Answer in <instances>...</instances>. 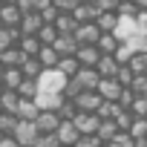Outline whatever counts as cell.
<instances>
[{
	"mask_svg": "<svg viewBox=\"0 0 147 147\" xmlns=\"http://www.w3.org/2000/svg\"><path fill=\"white\" fill-rule=\"evenodd\" d=\"M66 81L58 69H43L40 72V78H38V92H52V95H63L66 90Z\"/></svg>",
	"mask_w": 147,
	"mask_h": 147,
	"instance_id": "6da1fadb",
	"label": "cell"
},
{
	"mask_svg": "<svg viewBox=\"0 0 147 147\" xmlns=\"http://www.w3.org/2000/svg\"><path fill=\"white\" fill-rule=\"evenodd\" d=\"M15 141L20 144V147H35V141H38V124L35 121H18V127H15Z\"/></svg>",
	"mask_w": 147,
	"mask_h": 147,
	"instance_id": "7a4b0ae2",
	"label": "cell"
},
{
	"mask_svg": "<svg viewBox=\"0 0 147 147\" xmlns=\"http://www.w3.org/2000/svg\"><path fill=\"white\" fill-rule=\"evenodd\" d=\"M75 40H78V46H98L101 29H98L95 23H81V26L75 29Z\"/></svg>",
	"mask_w": 147,
	"mask_h": 147,
	"instance_id": "3957f363",
	"label": "cell"
},
{
	"mask_svg": "<svg viewBox=\"0 0 147 147\" xmlns=\"http://www.w3.org/2000/svg\"><path fill=\"white\" fill-rule=\"evenodd\" d=\"M72 124L78 127V133H81V136H95V133H98V124H101V118H98L95 113H78Z\"/></svg>",
	"mask_w": 147,
	"mask_h": 147,
	"instance_id": "277c9868",
	"label": "cell"
},
{
	"mask_svg": "<svg viewBox=\"0 0 147 147\" xmlns=\"http://www.w3.org/2000/svg\"><path fill=\"white\" fill-rule=\"evenodd\" d=\"M95 92L101 95V101H115V104H118V98H121L124 87H121L115 78H101V84H98V90H95Z\"/></svg>",
	"mask_w": 147,
	"mask_h": 147,
	"instance_id": "5b68a950",
	"label": "cell"
},
{
	"mask_svg": "<svg viewBox=\"0 0 147 147\" xmlns=\"http://www.w3.org/2000/svg\"><path fill=\"white\" fill-rule=\"evenodd\" d=\"M75 61L81 63V69H95L101 61V52H98V46H78Z\"/></svg>",
	"mask_w": 147,
	"mask_h": 147,
	"instance_id": "8992f818",
	"label": "cell"
},
{
	"mask_svg": "<svg viewBox=\"0 0 147 147\" xmlns=\"http://www.w3.org/2000/svg\"><path fill=\"white\" fill-rule=\"evenodd\" d=\"M58 141L63 144V147H75L78 144V138H81V133H78V127L72 124V121H61V127H58Z\"/></svg>",
	"mask_w": 147,
	"mask_h": 147,
	"instance_id": "52a82bcc",
	"label": "cell"
},
{
	"mask_svg": "<svg viewBox=\"0 0 147 147\" xmlns=\"http://www.w3.org/2000/svg\"><path fill=\"white\" fill-rule=\"evenodd\" d=\"M23 12L18 6H3L0 9V29H20Z\"/></svg>",
	"mask_w": 147,
	"mask_h": 147,
	"instance_id": "ba28073f",
	"label": "cell"
},
{
	"mask_svg": "<svg viewBox=\"0 0 147 147\" xmlns=\"http://www.w3.org/2000/svg\"><path fill=\"white\" fill-rule=\"evenodd\" d=\"M72 104L78 107V113H98V107H101L104 101H101V95H98V92H81Z\"/></svg>",
	"mask_w": 147,
	"mask_h": 147,
	"instance_id": "9c48e42d",
	"label": "cell"
},
{
	"mask_svg": "<svg viewBox=\"0 0 147 147\" xmlns=\"http://www.w3.org/2000/svg\"><path fill=\"white\" fill-rule=\"evenodd\" d=\"M61 58H75V52H78V40H75V35H58V40H55V46H52Z\"/></svg>",
	"mask_w": 147,
	"mask_h": 147,
	"instance_id": "30bf717a",
	"label": "cell"
},
{
	"mask_svg": "<svg viewBox=\"0 0 147 147\" xmlns=\"http://www.w3.org/2000/svg\"><path fill=\"white\" fill-rule=\"evenodd\" d=\"M72 18L78 20V26H81V23H95V20L101 18V9H98L95 3H81L75 12H72Z\"/></svg>",
	"mask_w": 147,
	"mask_h": 147,
	"instance_id": "8fae6325",
	"label": "cell"
},
{
	"mask_svg": "<svg viewBox=\"0 0 147 147\" xmlns=\"http://www.w3.org/2000/svg\"><path fill=\"white\" fill-rule=\"evenodd\" d=\"M75 81H78V87H81L84 92H95L98 84H101V75H98L95 69H81L78 75H75Z\"/></svg>",
	"mask_w": 147,
	"mask_h": 147,
	"instance_id": "7c38bea8",
	"label": "cell"
},
{
	"mask_svg": "<svg viewBox=\"0 0 147 147\" xmlns=\"http://www.w3.org/2000/svg\"><path fill=\"white\" fill-rule=\"evenodd\" d=\"M43 26H46V23H43L40 12H29V15H23V20H20V35H38Z\"/></svg>",
	"mask_w": 147,
	"mask_h": 147,
	"instance_id": "4fadbf2b",
	"label": "cell"
},
{
	"mask_svg": "<svg viewBox=\"0 0 147 147\" xmlns=\"http://www.w3.org/2000/svg\"><path fill=\"white\" fill-rule=\"evenodd\" d=\"M118 69H121V63L115 61V55H101V61H98V66H95V72H98L101 78H115Z\"/></svg>",
	"mask_w": 147,
	"mask_h": 147,
	"instance_id": "5bb4252c",
	"label": "cell"
},
{
	"mask_svg": "<svg viewBox=\"0 0 147 147\" xmlns=\"http://www.w3.org/2000/svg\"><path fill=\"white\" fill-rule=\"evenodd\" d=\"M23 61H26V55H23L18 46H9L6 52H0V63H3L6 69H20Z\"/></svg>",
	"mask_w": 147,
	"mask_h": 147,
	"instance_id": "9a60e30c",
	"label": "cell"
},
{
	"mask_svg": "<svg viewBox=\"0 0 147 147\" xmlns=\"http://www.w3.org/2000/svg\"><path fill=\"white\" fill-rule=\"evenodd\" d=\"M18 121H38V115H40V110H38V104L35 101H29V98H20V104H18Z\"/></svg>",
	"mask_w": 147,
	"mask_h": 147,
	"instance_id": "2e32d148",
	"label": "cell"
},
{
	"mask_svg": "<svg viewBox=\"0 0 147 147\" xmlns=\"http://www.w3.org/2000/svg\"><path fill=\"white\" fill-rule=\"evenodd\" d=\"M35 124H38V133H58L61 115H58V113H40Z\"/></svg>",
	"mask_w": 147,
	"mask_h": 147,
	"instance_id": "e0dca14e",
	"label": "cell"
},
{
	"mask_svg": "<svg viewBox=\"0 0 147 147\" xmlns=\"http://www.w3.org/2000/svg\"><path fill=\"white\" fill-rule=\"evenodd\" d=\"M18 49H20V52H23L26 58H38L43 46H40L38 35H23V38H20V43H18Z\"/></svg>",
	"mask_w": 147,
	"mask_h": 147,
	"instance_id": "ac0fdd59",
	"label": "cell"
},
{
	"mask_svg": "<svg viewBox=\"0 0 147 147\" xmlns=\"http://www.w3.org/2000/svg\"><path fill=\"white\" fill-rule=\"evenodd\" d=\"M23 81H26V78H23V72H20V69H3V78H0L3 90H12V92H18Z\"/></svg>",
	"mask_w": 147,
	"mask_h": 147,
	"instance_id": "d6986e66",
	"label": "cell"
},
{
	"mask_svg": "<svg viewBox=\"0 0 147 147\" xmlns=\"http://www.w3.org/2000/svg\"><path fill=\"white\" fill-rule=\"evenodd\" d=\"M18 104H20V95L12 92V90H3V95H0V113L15 115V113H18Z\"/></svg>",
	"mask_w": 147,
	"mask_h": 147,
	"instance_id": "ffe728a7",
	"label": "cell"
},
{
	"mask_svg": "<svg viewBox=\"0 0 147 147\" xmlns=\"http://www.w3.org/2000/svg\"><path fill=\"white\" fill-rule=\"evenodd\" d=\"M95 26L101 29V35H113L115 26H118V15L115 12H101V18L95 20Z\"/></svg>",
	"mask_w": 147,
	"mask_h": 147,
	"instance_id": "44dd1931",
	"label": "cell"
},
{
	"mask_svg": "<svg viewBox=\"0 0 147 147\" xmlns=\"http://www.w3.org/2000/svg\"><path fill=\"white\" fill-rule=\"evenodd\" d=\"M118 133H121V130H118V124H115V121H101L95 136L101 138V144H113V138H115Z\"/></svg>",
	"mask_w": 147,
	"mask_h": 147,
	"instance_id": "7402d4cb",
	"label": "cell"
},
{
	"mask_svg": "<svg viewBox=\"0 0 147 147\" xmlns=\"http://www.w3.org/2000/svg\"><path fill=\"white\" fill-rule=\"evenodd\" d=\"M20 72H23V78L38 81V78H40V72H43V66H40V61H38V58H26V61L20 63Z\"/></svg>",
	"mask_w": 147,
	"mask_h": 147,
	"instance_id": "603a6c76",
	"label": "cell"
},
{
	"mask_svg": "<svg viewBox=\"0 0 147 147\" xmlns=\"http://www.w3.org/2000/svg\"><path fill=\"white\" fill-rule=\"evenodd\" d=\"M55 69L61 72V75H63V78H75V75H78V72H81V63H78L75 58H61Z\"/></svg>",
	"mask_w": 147,
	"mask_h": 147,
	"instance_id": "cb8c5ba5",
	"label": "cell"
},
{
	"mask_svg": "<svg viewBox=\"0 0 147 147\" xmlns=\"http://www.w3.org/2000/svg\"><path fill=\"white\" fill-rule=\"evenodd\" d=\"M55 29H58V35H75V29H78V20L72 18V15H58V20H55Z\"/></svg>",
	"mask_w": 147,
	"mask_h": 147,
	"instance_id": "d4e9b609",
	"label": "cell"
},
{
	"mask_svg": "<svg viewBox=\"0 0 147 147\" xmlns=\"http://www.w3.org/2000/svg\"><path fill=\"white\" fill-rule=\"evenodd\" d=\"M118 46H121V40L115 35H101V40H98V52L101 55H115Z\"/></svg>",
	"mask_w": 147,
	"mask_h": 147,
	"instance_id": "484cf974",
	"label": "cell"
},
{
	"mask_svg": "<svg viewBox=\"0 0 147 147\" xmlns=\"http://www.w3.org/2000/svg\"><path fill=\"white\" fill-rule=\"evenodd\" d=\"M38 61H40V66H43V69H55V66H58V61H61V55H58L52 46H43V49H40V55H38Z\"/></svg>",
	"mask_w": 147,
	"mask_h": 147,
	"instance_id": "4316f807",
	"label": "cell"
},
{
	"mask_svg": "<svg viewBox=\"0 0 147 147\" xmlns=\"http://www.w3.org/2000/svg\"><path fill=\"white\" fill-rule=\"evenodd\" d=\"M127 66L133 69V75H147V52H133Z\"/></svg>",
	"mask_w": 147,
	"mask_h": 147,
	"instance_id": "83f0119b",
	"label": "cell"
},
{
	"mask_svg": "<svg viewBox=\"0 0 147 147\" xmlns=\"http://www.w3.org/2000/svg\"><path fill=\"white\" fill-rule=\"evenodd\" d=\"M38 40H40V46H55V40H58V29H55V26H43V29L38 32Z\"/></svg>",
	"mask_w": 147,
	"mask_h": 147,
	"instance_id": "f1b7e54d",
	"label": "cell"
},
{
	"mask_svg": "<svg viewBox=\"0 0 147 147\" xmlns=\"http://www.w3.org/2000/svg\"><path fill=\"white\" fill-rule=\"evenodd\" d=\"M18 127V115H9V113H0V133L3 136H12Z\"/></svg>",
	"mask_w": 147,
	"mask_h": 147,
	"instance_id": "f546056e",
	"label": "cell"
},
{
	"mask_svg": "<svg viewBox=\"0 0 147 147\" xmlns=\"http://www.w3.org/2000/svg\"><path fill=\"white\" fill-rule=\"evenodd\" d=\"M18 95H20V98H29V101H35V98H38V81H29V78H26V81L20 84Z\"/></svg>",
	"mask_w": 147,
	"mask_h": 147,
	"instance_id": "4dcf8cb0",
	"label": "cell"
},
{
	"mask_svg": "<svg viewBox=\"0 0 147 147\" xmlns=\"http://www.w3.org/2000/svg\"><path fill=\"white\" fill-rule=\"evenodd\" d=\"M52 6H55L61 15H72V12L81 6V0H52Z\"/></svg>",
	"mask_w": 147,
	"mask_h": 147,
	"instance_id": "1f68e13d",
	"label": "cell"
},
{
	"mask_svg": "<svg viewBox=\"0 0 147 147\" xmlns=\"http://www.w3.org/2000/svg\"><path fill=\"white\" fill-rule=\"evenodd\" d=\"M133 121H136V118H133V113H130V110H121V113L115 115V124H118V130H121V133H130Z\"/></svg>",
	"mask_w": 147,
	"mask_h": 147,
	"instance_id": "d6a6232c",
	"label": "cell"
},
{
	"mask_svg": "<svg viewBox=\"0 0 147 147\" xmlns=\"http://www.w3.org/2000/svg\"><path fill=\"white\" fill-rule=\"evenodd\" d=\"M58 115H61V121H75L78 107L72 104V101H63V104H61V110H58Z\"/></svg>",
	"mask_w": 147,
	"mask_h": 147,
	"instance_id": "836d02e7",
	"label": "cell"
},
{
	"mask_svg": "<svg viewBox=\"0 0 147 147\" xmlns=\"http://www.w3.org/2000/svg\"><path fill=\"white\" fill-rule=\"evenodd\" d=\"M133 78H136V75H133V69H130V66H121V69H118V75H115V81H118L124 90L133 87Z\"/></svg>",
	"mask_w": 147,
	"mask_h": 147,
	"instance_id": "e575fe53",
	"label": "cell"
},
{
	"mask_svg": "<svg viewBox=\"0 0 147 147\" xmlns=\"http://www.w3.org/2000/svg\"><path fill=\"white\" fill-rule=\"evenodd\" d=\"M130 136L138 141V138H147V121L144 118H136L133 121V127H130Z\"/></svg>",
	"mask_w": 147,
	"mask_h": 147,
	"instance_id": "d590c367",
	"label": "cell"
},
{
	"mask_svg": "<svg viewBox=\"0 0 147 147\" xmlns=\"http://www.w3.org/2000/svg\"><path fill=\"white\" fill-rule=\"evenodd\" d=\"M35 147H61V141H58L55 133H40L38 141H35Z\"/></svg>",
	"mask_w": 147,
	"mask_h": 147,
	"instance_id": "8d00e7d4",
	"label": "cell"
},
{
	"mask_svg": "<svg viewBox=\"0 0 147 147\" xmlns=\"http://www.w3.org/2000/svg\"><path fill=\"white\" fill-rule=\"evenodd\" d=\"M130 90H133V92H136L138 98H144V95H147V75H136V78H133V87H130Z\"/></svg>",
	"mask_w": 147,
	"mask_h": 147,
	"instance_id": "74e56055",
	"label": "cell"
},
{
	"mask_svg": "<svg viewBox=\"0 0 147 147\" xmlns=\"http://www.w3.org/2000/svg\"><path fill=\"white\" fill-rule=\"evenodd\" d=\"M130 113H133V118H147V98H136Z\"/></svg>",
	"mask_w": 147,
	"mask_h": 147,
	"instance_id": "f35d334b",
	"label": "cell"
},
{
	"mask_svg": "<svg viewBox=\"0 0 147 147\" xmlns=\"http://www.w3.org/2000/svg\"><path fill=\"white\" fill-rule=\"evenodd\" d=\"M136 98H138V95H136L133 90H124L121 98H118V107H121V110H133V101H136Z\"/></svg>",
	"mask_w": 147,
	"mask_h": 147,
	"instance_id": "ab89813d",
	"label": "cell"
},
{
	"mask_svg": "<svg viewBox=\"0 0 147 147\" xmlns=\"http://www.w3.org/2000/svg\"><path fill=\"white\" fill-rule=\"evenodd\" d=\"M113 147H136V138H133L130 133H118V136L113 138Z\"/></svg>",
	"mask_w": 147,
	"mask_h": 147,
	"instance_id": "60d3db41",
	"label": "cell"
},
{
	"mask_svg": "<svg viewBox=\"0 0 147 147\" xmlns=\"http://www.w3.org/2000/svg\"><path fill=\"white\" fill-rule=\"evenodd\" d=\"M58 15H61V12H58L55 6H49V9H43V12H40V18H43V23H46V26H55Z\"/></svg>",
	"mask_w": 147,
	"mask_h": 147,
	"instance_id": "b9f144b4",
	"label": "cell"
},
{
	"mask_svg": "<svg viewBox=\"0 0 147 147\" xmlns=\"http://www.w3.org/2000/svg\"><path fill=\"white\" fill-rule=\"evenodd\" d=\"M75 147H101V138L98 136H81Z\"/></svg>",
	"mask_w": 147,
	"mask_h": 147,
	"instance_id": "7bdbcfd3",
	"label": "cell"
},
{
	"mask_svg": "<svg viewBox=\"0 0 147 147\" xmlns=\"http://www.w3.org/2000/svg\"><path fill=\"white\" fill-rule=\"evenodd\" d=\"M118 3H121V0H95V6L101 12H118Z\"/></svg>",
	"mask_w": 147,
	"mask_h": 147,
	"instance_id": "ee69618b",
	"label": "cell"
},
{
	"mask_svg": "<svg viewBox=\"0 0 147 147\" xmlns=\"http://www.w3.org/2000/svg\"><path fill=\"white\" fill-rule=\"evenodd\" d=\"M136 26H138V32L147 35V12H138V15H136Z\"/></svg>",
	"mask_w": 147,
	"mask_h": 147,
	"instance_id": "f6af8a7d",
	"label": "cell"
},
{
	"mask_svg": "<svg viewBox=\"0 0 147 147\" xmlns=\"http://www.w3.org/2000/svg\"><path fill=\"white\" fill-rule=\"evenodd\" d=\"M0 147H20V144L15 141V136H3V141H0Z\"/></svg>",
	"mask_w": 147,
	"mask_h": 147,
	"instance_id": "bcb514c9",
	"label": "cell"
},
{
	"mask_svg": "<svg viewBox=\"0 0 147 147\" xmlns=\"http://www.w3.org/2000/svg\"><path fill=\"white\" fill-rule=\"evenodd\" d=\"M133 3H136L138 12H147V0H133Z\"/></svg>",
	"mask_w": 147,
	"mask_h": 147,
	"instance_id": "7dc6e473",
	"label": "cell"
},
{
	"mask_svg": "<svg viewBox=\"0 0 147 147\" xmlns=\"http://www.w3.org/2000/svg\"><path fill=\"white\" fill-rule=\"evenodd\" d=\"M3 3H6V6H18V3H20V0H3Z\"/></svg>",
	"mask_w": 147,
	"mask_h": 147,
	"instance_id": "c3c4849f",
	"label": "cell"
},
{
	"mask_svg": "<svg viewBox=\"0 0 147 147\" xmlns=\"http://www.w3.org/2000/svg\"><path fill=\"white\" fill-rule=\"evenodd\" d=\"M3 69H6V66H3V63H0V78H3Z\"/></svg>",
	"mask_w": 147,
	"mask_h": 147,
	"instance_id": "681fc988",
	"label": "cell"
},
{
	"mask_svg": "<svg viewBox=\"0 0 147 147\" xmlns=\"http://www.w3.org/2000/svg\"><path fill=\"white\" fill-rule=\"evenodd\" d=\"M3 6H6V3H3V0H0V9H3Z\"/></svg>",
	"mask_w": 147,
	"mask_h": 147,
	"instance_id": "f907efd6",
	"label": "cell"
},
{
	"mask_svg": "<svg viewBox=\"0 0 147 147\" xmlns=\"http://www.w3.org/2000/svg\"><path fill=\"white\" fill-rule=\"evenodd\" d=\"M0 95H3V84H0Z\"/></svg>",
	"mask_w": 147,
	"mask_h": 147,
	"instance_id": "816d5d0a",
	"label": "cell"
},
{
	"mask_svg": "<svg viewBox=\"0 0 147 147\" xmlns=\"http://www.w3.org/2000/svg\"><path fill=\"white\" fill-rule=\"evenodd\" d=\"M101 147H113V144H101Z\"/></svg>",
	"mask_w": 147,
	"mask_h": 147,
	"instance_id": "f5cc1de1",
	"label": "cell"
},
{
	"mask_svg": "<svg viewBox=\"0 0 147 147\" xmlns=\"http://www.w3.org/2000/svg\"><path fill=\"white\" fill-rule=\"evenodd\" d=\"M0 141H3V133H0Z\"/></svg>",
	"mask_w": 147,
	"mask_h": 147,
	"instance_id": "db71d44e",
	"label": "cell"
},
{
	"mask_svg": "<svg viewBox=\"0 0 147 147\" xmlns=\"http://www.w3.org/2000/svg\"><path fill=\"white\" fill-rule=\"evenodd\" d=\"M144 121H147V118H144Z\"/></svg>",
	"mask_w": 147,
	"mask_h": 147,
	"instance_id": "11a10c76",
	"label": "cell"
},
{
	"mask_svg": "<svg viewBox=\"0 0 147 147\" xmlns=\"http://www.w3.org/2000/svg\"><path fill=\"white\" fill-rule=\"evenodd\" d=\"M61 147H63V144H61Z\"/></svg>",
	"mask_w": 147,
	"mask_h": 147,
	"instance_id": "9f6ffc18",
	"label": "cell"
},
{
	"mask_svg": "<svg viewBox=\"0 0 147 147\" xmlns=\"http://www.w3.org/2000/svg\"><path fill=\"white\" fill-rule=\"evenodd\" d=\"M144 98H147V95H144Z\"/></svg>",
	"mask_w": 147,
	"mask_h": 147,
	"instance_id": "6f0895ef",
	"label": "cell"
}]
</instances>
